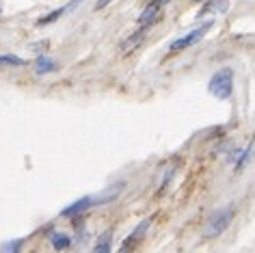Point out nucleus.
Listing matches in <instances>:
<instances>
[{
  "label": "nucleus",
  "instance_id": "nucleus-7",
  "mask_svg": "<svg viewBox=\"0 0 255 253\" xmlns=\"http://www.w3.org/2000/svg\"><path fill=\"white\" fill-rule=\"evenodd\" d=\"M149 225H151V219H145V221H141V223L137 225V229L132 232V236H130V240H126V243L121 245V249H130V247H132V243H137V240L143 238V234L149 229Z\"/></svg>",
  "mask_w": 255,
  "mask_h": 253
},
{
  "label": "nucleus",
  "instance_id": "nucleus-2",
  "mask_svg": "<svg viewBox=\"0 0 255 253\" xmlns=\"http://www.w3.org/2000/svg\"><path fill=\"white\" fill-rule=\"evenodd\" d=\"M231 219H234V208L231 206H225V208H219L210 214L208 223H205V229H203V236L205 238H216L229 227Z\"/></svg>",
  "mask_w": 255,
  "mask_h": 253
},
{
  "label": "nucleus",
  "instance_id": "nucleus-1",
  "mask_svg": "<svg viewBox=\"0 0 255 253\" xmlns=\"http://www.w3.org/2000/svg\"><path fill=\"white\" fill-rule=\"evenodd\" d=\"M208 91L219 100H229L231 91H234V71L229 67L219 69L208 82Z\"/></svg>",
  "mask_w": 255,
  "mask_h": 253
},
{
  "label": "nucleus",
  "instance_id": "nucleus-17",
  "mask_svg": "<svg viewBox=\"0 0 255 253\" xmlns=\"http://www.w3.org/2000/svg\"><path fill=\"white\" fill-rule=\"evenodd\" d=\"M113 0H97V4H95V9H104L106 4H111Z\"/></svg>",
  "mask_w": 255,
  "mask_h": 253
},
{
  "label": "nucleus",
  "instance_id": "nucleus-8",
  "mask_svg": "<svg viewBox=\"0 0 255 253\" xmlns=\"http://www.w3.org/2000/svg\"><path fill=\"white\" fill-rule=\"evenodd\" d=\"M58 69V65L52 61V59H48V57H39L37 59V63H35V71L37 74H50V71H57Z\"/></svg>",
  "mask_w": 255,
  "mask_h": 253
},
{
  "label": "nucleus",
  "instance_id": "nucleus-14",
  "mask_svg": "<svg viewBox=\"0 0 255 253\" xmlns=\"http://www.w3.org/2000/svg\"><path fill=\"white\" fill-rule=\"evenodd\" d=\"M65 13V7H61V9H57L54 11V13H50V15H46V18H41L39 22H37V24L39 26H43V24H50V22H54V20H58L61 18V15Z\"/></svg>",
  "mask_w": 255,
  "mask_h": 253
},
{
  "label": "nucleus",
  "instance_id": "nucleus-10",
  "mask_svg": "<svg viewBox=\"0 0 255 253\" xmlns=\"http://www.w3.org/2000/svg\"><path fill=\"white\" fill-rule=\"evenodd\" d=\"M205 7L199 11V15H205V13H210V11H219V13H223V11L227 9V0H205Z\"/></svg>",
  "mask_w": 255,
  "mask_h": 253
},
{
  "label": "nucleus",
  "instance_id": "nucleus-18",
  "mask_svg": "<svg viewBox=\"0 0 255 253\" xmlns=\"http://www.w3.org/2000/svg\"><path fill=\"white\" fill-rule=\"evenodd\" d=\"M151 2H156V4H160V7H162V4H167V2H171V0H151Z\"/></svg>",
  "mask_w": 255,
  "mask_h": 253
},
{
  "label": "nucleus",
  "instance_id": "nucleus-4",
  "mask_svg": "<svg viewBox=\"0 0 255 253\" xmlns=\"http://www.w3.org/2000/svg\"><path fill=\"white\" fill-rule=\"evenodd\" d=\"M91 206H95V199L93 197H83V199H78L72 206H67L65 210L61 212V217H78V214H83L85 210H89Z\"/></svg>",
  "mask_w": 255,
  "mask_h": 253
},
{
  "label": "nucleus",
  "instance_id": "nucleus-6",
  "mask_svg": "<svg viewBox=\"0 0 255 253\" xmlns=\"http://www.w3.org/2000/svg\"><path fill=\"white\" fill-rule=\"evenodd\" d=\"M160 9H162L160 4L149 2L147 7L143 9V13L139 15V24H141V26H151V24H154V22H156V18H158V15H160Z\"/></svg>",
  "mask_w": 255,
  "mask_h": 253
},
{
  "label": "nucleus",
  "instance_id": "nucleus-12",
  "mask_svg": "<svg viewBox=\"0 0 255 253\" xmlns=\"http://www.w3.org/2000/svg\"><path fill=\"white\" fill-rule=\"evenodd\" d=\"M253 145H255V143H249V147H247V150H242L240 158H238V162H236V171H242V169H245L247 160H249V158H251V154H253Z\"/></svg>",
  "mask_w": 255,
  "mask_h": 253
},
{
  "label": "nucleus",
  "instance_id": "nucleus-5",
  "mask_svg": "<svg viewBox=\"0 0 255 253\" xmlns=\"http://www.w3.org/2000/svg\"><path fill=\"white\" fill-rule=\"evenodd\" d=\"M147 31H149V26H141V29L137 32H132V35L128 37L126 41L121 43V52L123 54H128V52H132L134 48H139L141 46V41L145 39V35H147Z\"/></svg>",
  "mask_w": 255,
  "mask_h": 253
},
{
  "label": "nucleus",
  "instance_id": "nucleus-3",
  "mask_svg": "<svg viewBox=\"0 0 255 253\" xmlns=\"http://www.w3.org/2000/svg\"><path fill=\"white\" fill-rule=\"evenodd\" d=\"M214 26V20H208V22H203L201 26H197V29H195L193 32H188L186 37H180V39H175L171 43V50L175 52V50H184V48H188V46H195V43H197L199 39H201V37L205 35V32H208L210 29H212Z\"/></svg>",
  "mask_w": 255,
  "mask_h": 253
},
{
  "label": "nucleus",
  "instance_id": "nucleus-15",
  "mask_svg": "<svg viewBox=\"0 0 255 253\" xmlns=\"http://www.w3.org/2000/svg\"><path fill=\"white\" fill-rule=\"evenodd\" d=\"M20 245H22V240H13V243L4 245L2 249H4V251H15V249H20Z\"/></svg>",
  "mask_w": 255,
  "mask_h": 253
},
{
  "label": "nucleus",
  "instance_id": "nucleus-13",
  "mask_svg": "<svg viewBox=\"0 0 255 253\" xmlns=\"http://www.w3.org/2000/svg\"><path fill=\"white\" fill-rule=\"evenodd\" d=\"M0 65H24V59L13 54H0Z\"/></svg>",
  "mask_w": 255,
  "mask_h": 253
},
{
  "label": "nucleus",
  "instance_id": "nucleus-11",
  "mask_svg": "<svg viewBox=\"0 0 255 253\" xmlns=\"http://www.w3.org/2000/svg\"><path fill=\"white\" fill-rule=\"evenodd\" d=\"M111 243H113V234L104 232L100 236V240H97V245L93 247V251L95 253H108V251H111Z\"/></svg>",
  "mask_w": 255,
  "mask_h": 253
},
{
  "label": "nucleus",
  "instance_id": "nucleus-19",
  "mask_svg": "<svg viewBox=\"0 0 255 253\" xmlns=\"http://www.w3.org/2000/svg\"><path fill=\"white\" fill-rule=\"evenodd\" d=\"M197 2H205V0H197Z\"/></svg>",
  "mask_w": 255,
  "mask_h": 253
},
{
  "label": "nucleus",
  "instance_id": "nucleus-9",
  "mask_svg": "<svg viewBox=\"0 0 255 253\" xmlns=\"http://www.w3.org/2000/svg\"><path fill=\"white\" fill-rule=\"evenodd\" d=\"M50 243H52V247L57 251H63V249H67V247L72 245V238H69L67 234H52L50 236Z\"/></svg>",
  "mask_w": 255,
  "mask_h": 253
},
{
  "label": "nucleus",
  "instance_id": "nucleus-16",
  "mask_svg": "<svg viewBox=\"0 0 255 253\" xmlns=\"http://www.w3.org/2000/svg\"><path fill=\"white\" fill-rule=\"evenodd\" d=\"M80 2H83V0H69V2L65 4V13H67V11H74V9L80 4Z\"/></svg>",
  "mask_w": 255,
  "mask_h": 253
}]
</instances>
